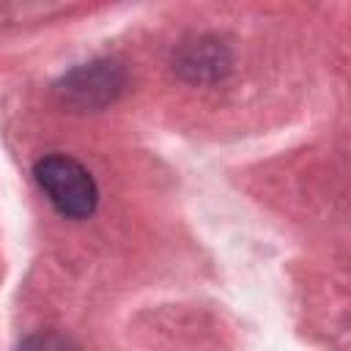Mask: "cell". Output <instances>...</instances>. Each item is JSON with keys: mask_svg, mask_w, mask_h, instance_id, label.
<instances>
[{"mask_svg": "<svg viewBox=\"0 0 351 351\" xmlns=\"http://www.w3.org/2000/svg\"><path fill=\"white\" fill-rule=\"evenodd\" d=\"M36 181L49 203L69 219H88L99 206V186L90 170L66 154H49L36 162Z\"/></svg>", "mask_w": 351, "mask_h": 351, "instance_id": "1", "label": "cell"}, {"mask_svg": "<svg viewBox=\"0 0 351 351\" xmlns=\"http://www.w3.org/2000/svg\"><path fill=\"white\" fill-rule=\"evenodd\" d=\"M123 85H126L123 69L115 60L101 58V60H90V63L71 69L55 85V93L60 96L66 107L88 112V110H101L112 104L121 96Z\"/></svg>", "mask_w": 351, "mask_h": 351, "instance_id": "2", "label": "cell"}, {"mask_svg": "<svg viewBox=\"0 0 351 351\" xmlns=\"http://www.w3.org/2000/svg\"><path fill=\"white\" fill-rule=\"evenodd\" d=\"M233 55L228 44L217 36H192L181 41L173 52V69L181 80L195 85L219 82L230 74Z\"/></svg>", "mask_w": 351, "mask_h": 351, "instance_id": "3", "label": "cell"}, {"mask_svg": "<svg viewBox=\"0 0 351 351\" xmlns=\"http://www.w3.org/2000/svg\"><path fill=\"white\" fill-rule=\"evenodd\" d=\"M19 351H71L60 337H55V335H38V337H30Z\"/></svg>", "mask_w": 351, "mask_h": 351, "instance_id": "4", "label": "cell"}]
</instances>
